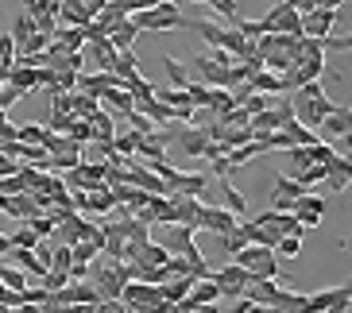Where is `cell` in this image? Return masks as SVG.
<instances>
[{"instance_id":"1","label":"cell","mask_w":352,"mask_h":313,"mask_svg":"<svg viewBox=\"0 0 352 313\" xmlns=\"http://www.w3.org/2000/svg\"><path fill=\"white\" fill-rule=\"evenodd\" d=\"M290 93H294V97H290V113H294V120L318 132V128H321V120H325V116L333 113V101L325 97V89H321V82L294 85Z\"/></svg>"},{"instance_id":"2","label":"cell","mask_w":352,"mask_h":313,"mask_svg":"<svg viewBox=\"0 0 352 313\" xmlns=\"http://www.w3.org/2000/svg\"><path fill=\"white\" fill-rule=\"evenodd\" d=\"M132 23L140 27V32H151V35L175 32V27H186V20H182V12H178L175 0H159V4H151V8L132 12Z\"/></svg>"},{"instance_id":"3","label":"cell","mask_w":352,"mask_h":313,"mask_svg":"<svg viewBox=\"0 0 352 313\" xmlns=\"http://www.w3.org/2000/svg\"><path fill=\"white\" fill-rule=\"evenodd\" d=\"M232 259L252 275V279H279V255L275 248H259V244H244Z\"/></svg>"},{"instance_id":"4","label":"cell","mask_w":352,"mask_h":313,"mask_svg":"<svg viewBox=\"0 0 352 313\" xmlns=\"http://www.w3.org/2000/svg\"><path fill=\"white\" fill-rule=\"evenodd\" d=\"M240 224V217L236 213H228L225 205H206V201H197V209H194V217H190V229H206V232H213V236H225V232H232Z\"/></svg>"},{"instance_id":"5","label":"cell","mask_w":352,"mask_h":313,"mask_svg":"<svg viewBox=\"0 0 352 313\" xmlns=\"http://www.w3.org/2000/svg\"><path fill=\"white\" fill-rule=\"evenodd\" d=\"M120 302H124L132 313H144V310H151L155 302H163V294H159V286H155V282L128 279L124 286H120Z\"/></svg>"},{"instance_id":"6","label":"cell","mask_w":352,"mask_h":313,"mask_svg":"<svg viewBox=\"0 0 352 313\" xmlns=\"http://www.w3.org/2000/svg\"><path fill=\"white\" fill-rule=\"evenodd\" d=\"M259 23H263V32L294 35V39L302 35V16L294 12V4H290V0H279V4H275V8H271V12H267V16H263Z\"/></svg>"},{"instance_id":"7","label":"cell","mask_w":352,"mask_h":313,"mask_svg":"<svg viewBox=\"0 0 352 313\" xmlns=\"http://www.w3.org/2000/svg\"><path fill=\"white\" fill-rule=\"evenodd\" d=\"M209 275H213V282H217L221 298H228V302H232V298H240V294H244V286H248V279H252V275L244 271L236 259H228L221 271H209Z\"/></svg>"},{"instance_id":"8","label":"cell","mask_w":352,"mask_h":313,"mask_svg":"<svg viewBox=\"0 0 352 313\" xmlns=\"http://www.w3.org/2000/svg\"><path fill=\"white\" fill-rule=\"evenodd\" d=\"M325 209H329V205H325V198H321V194H314V189H306V194L294 201V209H290V213L302 220V229H318L321 217H325Z\"/></svg>"},{"instance_id":"9","label":"cell","mask_w":352,"mask_h":313,"mask_svg":"<svg viewBox=\"0 0 352 313\" xmlns=\"http://www.w3.org/2000/svg\"><path fill=\"white\" fill-rule=\"evenodd\" d=\"M318 136H329V139H344V143H352V108L333 104V113L321 120Z\"/></svg>"},{"instance_id":"10","label":"cell","mask_w":352,"mask_h":313,"mask_svg":"<svg viewBox=\"0 0 352 313\" xmlns=\"http://www.w3.org/2000/svg\"><path fill=\"white\" fill-rule=\"evenodd\" d=\"M155 97L166 104V108H170V116H175L178 124H190L194 104H190V93H186V89H175V85H163V89H159V85H155Z\"/></svg>"},{"instance_id":"11","label":"cell","mask_w":352,"mask_h":313,"mask_svg":"<svg viewBox=\"0 0 352 313\" xmlns=\"http://www.w3.org/2000/svg\"><path fill=\"white\" fill-rule=\"evenodd\" d=\"M333 27H337L333 8H310L302 16V35H310V39H325V35H333Z\"/></svg>"},{"instance_id":"12","label":"cell","mask_w":352,"mask_h":313,"mask_svg":"<svg viewBox=\"0 0 352 313\" xmlns=\"http://www.w3.org/2000/svg\"><path fill=\"white\" fill-rule=\"evenodd\" d=\"M306 189L294 182L290 174H283V170H275V186H271V209H294V201L302 198Z\"/></svg>"},{"instance_id":"13","label":"cell","mask_w":352,"mask_h":313,"mask_svg":"<svg viewBox=\"0 0 352 313\" xmlns=\"http://www.w3.org/2000/svg\"><path fill=\"white\" fill-rule=\"evenodd\" d=\"M166 143H170V132H166V128H155V132H147V136L135 139V155H140V163L163 159L166 155Z\"/></svg>"},{"instance_id":"14","label":"cell","mask_w":352,"mask_h":313,"mask_svg":"<svg viewBox=\"0 0 352 313\" xmlns=\"http://www.w3.org/2000/svg\"><path fill=\"white\" fill-rule=\"evenodd\" d=\"M82 58H85V62H94L97 70H113V62H116V47L109 43V35H104V39L85 43V47H82Z\"/></svg>"},{"instance_id":"15","label":"cell","mask_w":352,"mask_h":313,"mask_svg":"<svg viewBox=\"0 0 352 313\" xmlns=\"http://www.w3.org/2000/svg\"><path fill=\"white\" fill-rule=\"evenodd\" d=\"M113 85H124V82H120V78H116L113 70H97V73H78V85H74V89L101 97L104 89H113Z\"/></svg>"},{"instance_id":"16","label":"cell","mask_w":352,"mask_h":313,"mask_svg":"<svg viewBox=\"0 0 352 313\" xmlns=\"http://www.w3.org/2000/svg\"><path fill=\"white\" fill-rule=\"evenodd\" d=\"M275 294H279V279H248V286H244L240 298H248V302L267 310V305L275 302Z\"/></svg>"},{"instance_id":"17","label":"cell","mask_w":352,"mask_h":313,"mask_svg":"<svg viewBox=\"0 0 352 313\" xmlns=\"http://www.w3.org/2000/svg\"><path fill=\"white\" fill-rule=\"evenodd\" d=\"M135 39H140V27L132 23V16H120V20L109 27V43H113L116 51H132Z\"/></svg>"},{"instance_id":"18","label":"cell","mask_w":352,"mask_h":313,"mask_svg":"<svg viewBox=\"0 0 352 313\" xmlns=\"http://www.w3.org/2000/svg\"><path fill=\"white\" fill-rule=\"evenodd\" d=\"M194 244V229L190 224H166V236H163V248H166V255H182V251Z\"/></svg>"},{"instance_id":"19","label":"cell","mask_w":352,"mask_h":313,"mask_svg":"<svg viewBox=\"0 0 352 313\" xmlns=\"http://www.w3.org/2000/svg\"><path fill=\"white\" fill-rule=\"evenodd\" d=\"M267 313H310V305H306V294L302 290H283L279 286V294L267 305Z\"/></svg>"},{"instance_id":"20","label":"cell","mask_w":352,"mask_h":313,"mask_svg":"<svg viewBox=\"0 0 352 313\" xmlns=\"http://www.w3.org/2000/svg\"><path fill=\"white\" fill-rule=\"evenodd\" d=\"M94 20V12L78 4V0H63L58 4V27H85V23Z\"/></svg>"},{"instance_id":"21","label":"cell","mask_w":352,"mask_h":313,"mask_svg":"<svg viewBox=\"0 0 352 313\" xmlns=\"http://www.w3.org/2000/svg\"><path fill=\"white\" fill-rule=\"evenodd\" d=\"M89 132H94V139H89V143H109V139L116 136V120H113V113H109V108H97L94 116H89Z\"/></svg>"},{"instance_id":"22","label":"cell","mask_w":352,"mask_h":313,"mask_svg":"<svg viewBox=\"0 0 352 313\" xmlns=\"http://www.w3.org/2000/svg\"><path fill=\"white\" fill-rule=\"evenodd\" d=\"M178 147H182V155H194V159H201L206 155V147H209V139H206V132H201V128H182V132H178Z\"/></svg>"},{"instance_id":"23","label":"cell","mask_w":352,"mask_h":313,"mask_svg":"<svg viewBox=\"0 0 352 313\" xmlns=\"http://www.w3.org/2000/svg\"><path fill=\"white\" fill-rule=\"evenodd\" d=\"M194 305H217L221 302V290H217V282H213V275H206V279H194V286H190L186 294Z\"/></svg>"},{"instance_id":"24","label":"cell","mask_w":352,"mask_h":313,"mask_svg":"<svg viewBox=\"0 0 352 313\" xmlns=\"http://www.w3.org/2000/svg\"><path fill=\"white\" fill-rule=\"evenodd\" d=\"M101 104L109 108V113H124V116L135 108L132 93H128L124 85H113V89H104V93H101Z\"/></svg>"},{"instance_id":"25","label":"cell","mask_w":352,"mask_h":313,"mask_svg":"<svg viewBox=\"0 0 352 313\" xmlns=\"http://www.w3.org/2000/svg\"><path fill=\"white\" fill-rule=\"evenodd\" d=\"M279 132L287 136V143H290V147H294V143H314V139H321L318 132H314V128L298 124L294 116H290V120H283V124H279Z\"/></svg>"},{"instance_id":"26","label":"cell","mask_w":352,"mask_h":313,"mask_svg":"<svg viewBox=\"0 0 352 313\" xmlns=\"http://www.w3.org/2000/svg\"><path fill=\"white\" fill-rule=\"evenodd\" d=\"M101 108V97H94V93H82V89H74L70 93V113L78 116V120H89V116Z\"/></svg>"},{"instance_id":"27","label":"cell","mask_w":352,"mask_h":313,"mask_svg":"<svg viewBox=\"0 0 352 313\" xmlns=\"http://www.w3.org/2000/svg\"><path fill=\"white\" fill-rule=\"evenodd\" d=\"M252 89H259V93H283V89H287V82H283V73L256 70V73H252Z\"/></svg>"},{"instance_id":"28","label":"cell","mask_w":352,"mask_h":313,"mask_svg":"<svg viewBox=\"0 0 352 313\" xmlns=\"http://www.w3.org/2000/svg\"><path fill=\"white\" fill-rule=\"evenodd\" d=\"M221 198H225V209L228 213H236V217H244L248 213V201H244V194H240L228 178H221Z\"/></svg>"},{"instance_id":"29","label":"cell","mask_w":352,"mask_h":313,"mask_svg":"<svg viewBox=\"0 0 352 313\" xmlns=\"http://www.w3.org/2000/svg\"><path fill=\"white\" fill-rule=\"evenodd\" d=\"M8 35H12V43H16V51H20L23 43H28V39H32V35H35V20H32V16H28V12H20V16L12 20Z\"/></svg>"},{"instance_id":"30","label":"cell","mask_w":352,"mask_h":313,"mask_svg":"<svg viewBox=\"0 0 352 313\" xmlns=\"http://www.w3.org/2000/svg\"><path fill=\"white\" fill-rule=\"evenodd\" d=\"M287 155H290V178H294L298 170H306L314 163V143H294L287 147Z\"/></svg>"},{"instance_id":"31","label":"cell","mask_w":352,"mask_h":313,"mask_svg":"<svg viewBox=\"0 0 352 313\" xmlns=\"http://www.w3.org/2000/svg\"><path fill=\"white\" fill-rule=\"evenodd\" d=\"M8 255L16 259V267H20L23 275H32V279H39V275H43V267H39V259H35L32 248H12Z\"/></svg>"},{"instance_id":"32","label":"cell","mask_w":352,"mask_h":313,"mask_svg":"<svg viewBox=\"0 0 352 313\" xmlns=\"http://www.w3.org/2000/svg\"><path fill=\"white\" fill-rule=\"evenodd\" d=\"M163 73H166V85H175V89H182V85L190 82L186 62H178V58H170V54L163 58Z\"/></svg>"},{"instance_id":"33","label":"cell","mask_w":352,"mask_h":313,"mask_svg":"<svg viewBox=\"0 0 352 313\" xmlns=\"http://www.w3.org/2000/svg\"><path fill=\"white\" fill-rule=\"evenodd\" d=\"M0 282L8 286V290H16V294H23L32 282H28V275L20 271V267H8V263H0Z\"/></svg>"},{"instance_id":"34","label":"cell","mask_w":352,"mask_h":313,"mask_svg":"<svg viewBox=\"0 0 352 313\" xmlns=\"http://www.w3.org/2000/svg\"><path fill=\"white\" fill-rule=\"evenodd\" d=\"M113 73L120 78V82H124V78H132V73H140V62H135V47H132V51H116Z\"/></svg>"},{"instance_id":"35","label":"cell","mask_w":352,"mask_h":313,"mask_svg":"<svg viewBox=\"0 0 352 313\" xmlns=\"http://www.w3.org/2000/svg\"><path fill=\"white\" fill-rule=\"evenodd\" d=\"M182 259L190 263V279H206V275H209V263H206V255H201L197 244H190V248L182 251Z\"/></svg>"},{"instance_id":"36","label":"cell","mask_w":352,"mask_h":313,"mask_svg":"<svg viewBox=\"0 0 352 313\" xmlns=\"http://www.w3.org/2000/svg\"><path fill=\"white\" fill-rule=\"evenodd\" d=\"M190 27L201 35V43H206V47H221V32H225L221 23H213V20H194Z\"/></svg>"},{"instance_id":"37","label":"cell","mask_w":352,"mask_h":313,"mask_svg":"<svg viewBox=\"0 0 352 313\" xmlns=\"http://www.w3.org/2000/svg\"><path fill=\"white\" fill-rule=\"evenodd\" d=\"M294 182H298L302 189H314L318 182H325V167H321V163H310L306 170H298V174H294Z\"/></svg>"},{"instance_id":"38","label":"cell","mask_w":352,"mask_h":313,"mask_svg":"<svg viewBox=\"0 0 352 313\" xmlns=\"http://www.w3.org/2000/svg\"><path fill=\"white\" fill-rule=\"evenodd\" d=\"M28 229L39 236V240H51V232H54V220H51V213H35V217H28L23 220Z\"/></svg>"},{"instance_id":"39","label":"cell","mask_w":352,"mask_h":313,"mask_svg":"<svg viewBox=\"0 0 352 313\" xmlns=\"http://www.w3.org/2000/svg\"><path fill=\"white\" fill-rule=\"evenodd\" d=\"M217 240H221V248H225V255L232 259V255H236V251L244 248V244H248V236H244V229L236 224L232 232H225V236H217Z\"/></svg>"},{"instance_id":"40","label":"cell","mask_w":352,"mask_h":313,"mask_svg":"<svg viewBox=\"0 0 352 313\" xmlns=\"http://www.w3.org/2000/svg\"><path fill=\"white\" fill-rule=\"evenodd\" d=\"M43 132H47V128L35 124V120H23V124H16V139H20V143H43Z\"/></svg>"},{"instance_id":"41","label":"cell","mask_w":352,"mask_h":313,"mask_svg":"<svg viewBox=\"0 0 352 313\" xmlns=\"http://www.w3.org/2000/svg\"><path fill=\"white\" fill-rule=\"evenodd\" d=\"M209 108H213L217 116H225L228 108H236V104H232V93L221 89V85H213V93H209Z\"/></svg>"},{"instance_id":"42","label":"cell","mask_w":352,"mask_h":313,"mask_svg":"<svg viewBox=\"0 0 352 313\" xmlns=\"http://www.w3.org/2000/svg\"><path fill=\"white\" fill-rule=\"evenodd\" d=\"M209 8L217 12L221 20H228V23L240 20V4H236V0H209Z\"/></svg>"},{"instance_id":"43","label":"cell","mask_w":352,"mask_h":313,"mask_svg":"<svg viewBox=\"0 0 352 313\" xmlns=\"http://www.w3.org/2000/svg\"><path fill=\"white\" fill-rule=\"evenodd\" d=\"M352 310V282H341L337 286V298H333L329 313H349Z\"/></svg>"},{"instance_id":"44","label":"cell","mask_w":352,"mask_h":313,"mask_svg":"<svg viewBox=\"0 0 352 313\" xmlns=\"http://www.w3.org/2000/svg\"><path fill=\"white\" fill-rule=\"evenodd\" d=\"M70 244H51V267H58V271H70Z\"/></svg>"},{"instance_id":"45","label":"cell","mask_w":352,"mask_h":313,"mask_svg":"<svg viewBox=\"0 0 352 313\" xmlns=\"http://www.w3.org/2000/svg\"><path fill=\"white\" fill-rule=\"evenodd\" d=\"M302 251V236H279L275 240V255H287V259H294Z\"/></svg>"},{"instance_id":"46","label":"cell","mask_w":352,"mask_h":313,"mask_svg":"<svg viewBox=\"0 0 352 313\" xmlns=\"http://www.w3.org/2000/svg\"><path fill=\"white\" fill-rule=\"evenodd\" d=\"M66 136L74 139V143H89V139H94V132H89V120H78V116H74V124H70V132H66Z\"/></svg>"},{"instance_id":"47","label":"cell","mask_w":352,"mask_h":313,"mask_svg":"<svg viewBox=\"0 0 352 313\" xmlns=\"http://www.w3.org/2000/svg\"><path fill=\"white\" fill-rule=\"evenodd\" d=\"M128 120H132V132H135V136H147V132H155V120H151V116H144V113H135V108H132V113H128Z\"/></svg>"},{"instance_id":"48","label":"cell","mask_w":352,"mask_h":313,"mask_svg":"<svg viewBox=\"0 0 352 313\" xmlns=\"http://www.w3.org/2000/svg\"><path fill=\"white\" fill-rule=\"evenodd\" d=\"M8 240H12V248H35V244H39V236H35V232L28 229V224H23V229L12 232Z\"/></svg>"},{"instance_id":"49","label":"cell","mask_w":352,"mask_h":313,"mask_svg":"<svg viewBox=\"0 0 352 313\" xmlns=\"http://www.w3.org/2000/svg\"><path fill=\"white\" fill-rule=\"evenodd\" d=\"M135 139H140V136H135V132H128V136H113V151H116V155H135Z\"/></svg>"},{"instance_id":"50","label":"cell","mask_w":352,"mask_h":313,"mask_svg":"<svg viewBox=\"0 0 352 313\" xmlns=\"http://www.w3.org/2000/svg\"><path fill=\"white\" fill-rule=\"evenodd\" d=\"M352 47V35H325L321 39V51H349Z\"/></svg>"},{"instance_id":"51","label":"cell","mask_w":352,"mask_h":313,"mask_svg":"<svg viewBox=\"0 0 352 313\" xmlns=\"http://www.w3.org/2000/svg\"><path fill=\"white\" fill-rule=\"evenodd\" d=\"M51 93V113H70V93H63V89H47Z\"/></svg>"},{"instance_id":"52","label":"cell","mask_w":352,"mask_h":313,"mask_svg":"<svg viewBox=\"0 0 352 313\" xmlns=\"http://www.w3.org/2000/svg\"><path fill=\"white\" fill-rule=\"evenodd\" d=\"M20 302H23V294L8 290V286L0 282V305H4V310H16V305H20Z\"/></svg>"},{"instance_id":"53","label":"cell","mask_w":352,"mask_h":313,"mask_svg":"<svg viewBox=\"0 0 352 313\" xmlns=\"http://www.w3.org/2000/svg\"><path fill=\"white\" fill-rule=\"evenodd\" d=\"M209 170H213V178H228V174H232V167H228L225 155H213V159H209Z\"/></svg>"},{"instance_id":"54","label":"cell","mask_w":352,"mask_h":313,"mask_svg":"<svg viewBox=\"0 0 352 313\" xmlns=\"http://www.w3.org/2000/svg\"><path fill=\"white\" fill-rule=\"evenodd\" d=\"M228 313H267L263 305H256V302H248V298H232V310Z\"/></svg>"},{"instance_id":"55","label":"cell","mask_w":352,"mask_h":313,"mask_svg":"<svg viewBox=\"0 0 352 313\" xmlns=\"http://www.w3.org/2000/svg\"><path fill=\"white\" fill-rule=\"evenodd\" d=\"M16 167H20V163H16L12 155H0V178H4V174H12Z\"/></svg>"},{"instance_id":"56","label":"cell","mask_w":352,"mask_h":313,"mask_svg":"<svg viewBox=\"0 0 352 313\" xmlns=\"http://www.w3.org/2000/svg\"><path fill=\"white\" fill-rule=\"evenodd\" d=\"M310 4H314V8H333V12H337L344 0H310Z\"/></svg>"},{"instance_id":"57","label":"cell","mask_w":352,"mask_h":313,"mask_svg":"<svg viewBox=\"0 0 352 313\" xmlns=\"http://www.w3.org/2000/svg\"><path fill=\"white\" fill-rule=\"evenodd\" d=\"M12 313H43V305H35V302H20Z\"/></svg>"},{"instance_id":"58","label":"cell","mask_w":352,"mask_h":313,"mask_svg":"<svg viewBox=\"0 0 352 313\" xmlns=\"http://www.w3.org/2000/svg\"><path fill=\"white\" fill-rule=\"evenodd\" d=\"M190 313H221V310H217V305H194Z\"/></svg>"},{"instance_id":"59","label":"cell","mask_w":352,"mask_h":313,"mask_svg":"<svg viewBox=\"0 0 352 313\" xmlns=\"http://www.w3.org/2000/svg\"><path fill=\"white\" fill-rule=\"evenodd\" d=\"M78 4H85V8H89V12H97V8H101V4H104V0H78Z\"/></svg>"},{"instance_id":"60","label":"cell","mask_w":352,"mask_h":313,"mask_svg":"<svg viewBox=\"0 0 352 313\" xmlns=\"http://www.w3.org/2000/svg\"><path fill=\"white\" fill-rule=\"evenodd\" d=\"M197 4H209V0H197Z\"/></svg>"},{"instance_id":"61","label":"cell","mask_w":352,"mask_h":313,"mask_svg":"<svg viewBox=\"0 0 352 313\" xmlns=\"http://www.w3.org/2000/svg\"><path fill=\"white\" fill-rule=\"evenodd\" d=\"M0 313H8V310H4V305H0Z\"/></svg>"}]
</instances>
